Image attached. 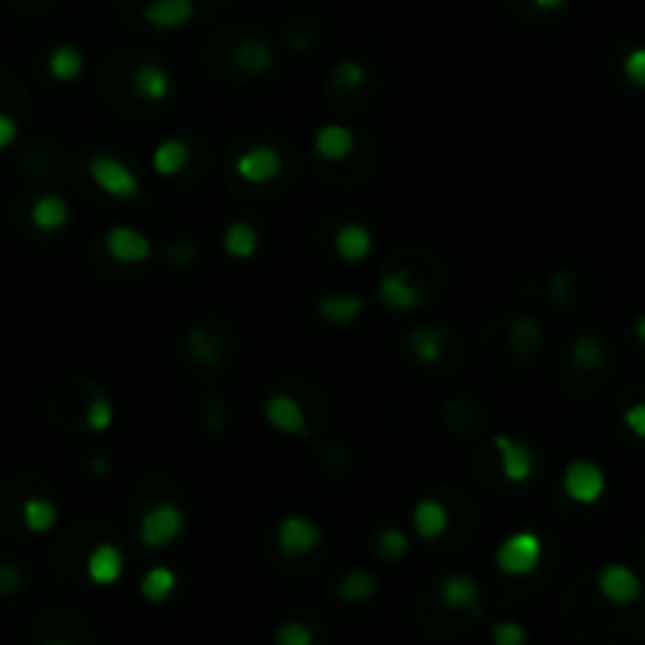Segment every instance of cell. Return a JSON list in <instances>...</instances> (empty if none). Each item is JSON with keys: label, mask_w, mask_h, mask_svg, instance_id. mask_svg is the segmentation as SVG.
<instances>
[{"label": "cell", "mask_w": 645, "mask_h": 645, "mask_svg": "<svg viewBox=\"0 0 645 645\" xmlns=\"http://www.w3.org/2000/svg\"><path fill=\"white\" fill-rule=\"evenodd\" d=\"M186 526V516L177 504H158L152 507L145 516H142V523H139V539L142 545L148 548H167L170 542H177L180 539V532Z\"/></svg>", "instance_id": "obj_1"}, {"label": "cell", "mask_w": 645, "mask_h": 645, "mask_svg": "<svg viewBox=\"0 0 645 645\" xmlns=\"http://www.w3.org/2000/svg\"><path fill=\"white\" fill-rule=\"evenodd\" d=\"M498 570L507 576H526L542 561V539L535 532H513L498 548Z\"/></svg>", "instance_id": "obj_2"}, {"label": "cell", "mask_w": 645, "mask_h": 645, "mask_svg": "<svg viewBox=\"0 0 645 645\" xmlns=\"http://www.w3.org/2000/svg\"><path fill=\"white\" fill-rule=\"evenodd\" d=\"M89 170H92V180L107 192V196H114V199H136L139 196V177L120 158L95 155Z\"/></svg>", "instance_id": "obj_3"}, {"label": "cell", "mask_w": 645, "mask_h": 645, "mask_svg": "<svg viewBox=\"0 0 645 645\" xmlns=\"http://www.w3.org/2000/svg\"><path fill=\"white\" fill-rule=\"evenodd\" d=\"M605 488H608L605 472H601V466L592 460H573L564 469V491L576 504H598Z\"/></svg>", "instance_id": "obj_4"}, {"label": "cell", "mask_w": 645, "mask_h": 645, "mask_svg": "<svg viewBox=\"0 0 645 645\" xmlns=\"http://www.w3.org/2000/svg\"><path fill=\"white\" fill-rule=\"evenodd\" d=\"M265 419L271 428L284 435H293V438H303L309 441L312 438V428H309V419L303 413V406H299L290 394H274L265 400Z\"/></svg>", "instance_id": "obj_5"}, {"label": "cell", "mask_w": 645, "mask_h": 645, "mask_svg": "<svg viewBox=\"0 0 645 645\" xmlns=\"http://www.w3.org/2000/svg\"><path fill=\"white\" fill-rule=\"evenodd\" d=\"M598 592L605 595L611 605H633L642 595V579L627 564H608L598 570Z\"/></svg>", "instance_id": "obj_6"}, {"label": "cell", "mask_w": 645, "mask_h": 645, "mask_svg": "<svg viewBox=\"0 0 645 645\" xmlns=\"http://www.w3.org/2000/svg\"><path fill=\"white\" fill-rule=\"evenodd\" d=\"M318 542H321V529H318V523L309 520V516L290 513L277 523V545L293 557H303V554L315 551Z\"/></svg>", "instance_id": "obj_7"}, {"label": "cell", "mask_w": 645, "mask_h": 645, "mask_svg": "<svg viewBox=\"0 0 645 645\" xmlns=\"http://www.w3.org/2000/svg\"><path fill=\"white\" fill-rule=\"evenodd\" d=\"M494 450L501 454V469H504V479H507V482L523 485V482L532 479L535 457H532L529 444L516 441V438H510V435H498V438H494Z\"/></svg>", "instance_id": "obj_8"}, {"label": "cell", "mask_w": 645, "mask_h": 645, "mask_svg": "<svg viewBox=\"0 0 645 645\" xmlns=\"http://www.w3.org/2000/svg\"><path fill=\"white\" fill-rule=\"evenodd\" d=\"M441 601L450 611H466L472 617H482V595L479 583L469 573H450L441 579Z\"/></svg>", "instance_id": "obj_9"}, {"label": "cell", "mask_w": 645, "mask_h": 645, "mask_svg": "<svg viewBox=\"0 0 645 645\" xmlns=\"http://www.w3.org/2000/svg\"><path fill=\"white\" fill-rule=\"evenodd\" d=\"M233 167L246 183L262 186V183L277 177V170H281V155H277L271 145H252L240 158H236Z\"/></svg>", "instance_id": "obj_10"}, {"label": "cell", "mask_w": 645, "mask_h": 645, "mask_svg": "<svg viewBox=\"0 0 645 645\" xmlns=\"http://www.w3.org/2000/svg\"><path fill=\"white\" fill-rule=\"evenodd\" d=\"M104 246L123 265H139V262H148V258H152V243H148L145 236L133 227H111L104 236Z\"/></svg>", "instance_id": "obj_11"}, {"label": "cell", "mask_w": 645, "mask_h": 645, "mask_svg": "<svg viewBox=\"0 0 645 645\" xmlns=\"http://www.w3.org/2000/svg\"><path fill=\"white\" fill-rule=\"evenodd\" d=\"M378 296H381V303L394 312H410L422 303V290L410 281L406 271H387L378 284Z\"/></svg>", "instance_id": "obj_12"}, {"label": "cell", "mask_w": 645, "mask_h": 645, "mask_svg": "<svg viewBox=\"0 0 645 645\" xmlns=\"http://www.w3.org/2000/svg\"><path fill=\"white\" fill-rule=\"evenodd\" d=\"M145 23L155 29H183L196 19V0H152L145 7Z\"/></svg>", "instance_id": "obj_13"}, {"label": "cell", "mask_w": 645, "mask_h": 645, "mask_svg": "<svg viewBox=\"0 0 645 645\" xmlns=\"http://www.w3.org/2000/svg\"><path fill=\"white\" fill-rule=\"evenodd\" d=\"M133 89L145 98V101H164L174 92V79L164 70V63H139L136 73H133Z\"/></svg>", "instance_id": "obj_14"}, {"label": "cell", "mask_w": 645, "mask_h": 645, "mask_svg": "<svg viewBox=\"0 0 645 645\" xmlns=\"http://www.w3.org/2000/svg\"><path fill=\"white\" fill-rule=\"evenodd\" d=\"M123 567H126V557L117 545H98L92 554H89V564H85V570H89V579L95 586H111L117 583V579L123 576Z\"/></svg>", "instance_id": "obj_15"}, {"label": "cell", "mask_w": 645, "mask_h": 645, "mask_svg": "<svg viewBox=\"0 0 645 645\" xmlns=\"http://www.w3.org/2000/svg\"><path fill=\"white\" fill-rule=\"evenodd\" d=\"M334 249L343 262H365L372 255V233L365 224H343L334 236Z\"/></svg>", "instance_id": "obj_16"}, {"label": "cell", "mask_w": 645, "mask_h": 645, "mask_svg": "<svg viewBox=\"0 0 645 645\" xmlns=\"http://www.w3.org/2000/svg\"><path fill=\"white\" fill-rule=\"evenodd\" d=\"M406 350L413 353L416 362L435 365L444 356V334L432 325H416V328L406 331Z\"/></svg>", "instance_id": "obj_17"}, {"label": "cell", "mask_w": 645, "mask_h": 645, "mask_svg": "<svg viewBox=\"0 0 645 645\" xmlns=\"http://www.w3.org/2000/svg\"><path fill=\"white\" fill-rule=\"evenodd\" d=\"M413 529L425 542H435L447 532V507L438 498H422L413 507Z\"/></svg>", "instance_id": "obj_18"}, {"label": "cell", "mask_w": 645, "mask_h": 645, "mask_svg": "<svg viewBox=\"0 0 645 645\" xmlns=\"http://www.w3.org/2000/svg\"><path fill=\"white\" fill-rule=\"evenodd\" d=\"M362 309H365V303H362V296H356V293H331V296H325L318 303L321 318H325L328 325H334V328L353 325V321L362 315Z\"/></svg>", "instance_id": "obj_19"}, {"label": "cell", "mask_w": 645, "mask_h": 645, "mask_svg": "<svg viewBox=\"0 0 645 645\" xmlns=\"http://www.w3.org/2000/svg\"><path fill=\"white\" fill-rule=\"evenodd\" d=\"M233 63L246 76H265L274 67V51H271L268 41L249 38V41H240V48L233 51Z\"/></svg>", "instance_id": "obj_20"}, {"label": "cell", "mask_w": 645, "mask_h": 645, "mask_svg": "<svg viewBox=\"0 0 645 645\" xmlns=\"http://www.w3.org/2000/svg\"><path fill=\"white\" fill-rule=\"evenodd\" d=\"M353 142H356L353 129L340 126V123H328L315 133V152L328 161H340L353 152Z\"/></svg>", "instance_id": "obj_21"}, {"label": "cell", "mask_w": 645, "mask_h": 645, "mask_svg": "<svg viewBox=\"0 0 645 645\" xmlns=\"http://www.w3.org/2000/svg\"><path fill=\"white\" fill-rule=\"evenodd\" d=\"M29 218H32V224H35L38 230L51 233V230L67 227L70 208H67V202H63L60 196H38V199L32 202V208H29Z\"/></svg>", "instance_id": "obj_22"}, {"label": "cell", "mask_w": 645, "mask_h": 645, "mask_svg": "<svg viewBox=\"0 0 645 645\" xmlns=\"http://www.w3.org/2000/svg\"><path fill=\"white\" fill-rule=\"evenodd\" d=\"M539 347H542V325L532 315H520L510 325V350L520 359H529L539 353Z\"/></svg>", "instance_id": "obj_23"}, {"label": "cell", "mask_w": 645, "mask_h": 645, "mask_svg": "<svg viewBox=\"0 0 645 645\" xmlns=\"http://www.w3.org/2000/svg\"><path fill=\"white\" fill-rule=\"evenodd\" d=\"M337 595H340V601H347V605H362V601H372L378 595V579L369 570L356 567L340 579Z\"/></svg>", "instance_id": "obj_24"}, {"label": "cell", "mask_w": 645, "mask_h": 645, "mask_svg": "<svg viewBox=\"0 0 645 645\" xmlns=\"http://www.w3.org/2000/svg\"><path fill=\"white\" fill-rule=\"evenodd\" d=\"M177 583H180L177 570L152 567V570L142 576V598L148 601V605H161V601H167L170 595L177 592Z\"/></svg>", "instance_id": "obj_25"}, {"label": "cell", "mask_w": 645, "mask_h": 645, "mask_svg": "<svg viewBox=\"0 0 645 645\" xmlns=\"http://www.w3.org/2000/svg\"><path fill=\"white\" fill-rule=\"evenodd\" d=\"M82 70H85V60L76 45H57L48 57V73L57 82H73L82 76Z\"/></svg>", "instance_id": "obj_26"}, {"label": "cell", "mask_w": 645, "mask_h": 645, "mask_svg": "<svg viewBox=\"0 0 645 645\" xmlns=\"http://www.w3.org/2000/svg\"><path fill=\"white\" fill-rule=\"evenodd\" d=\"M258 230L249 224V221H233L230 227H227V233H224V249H227V255L230 258H252L255 252H258Z\"/></svg>", "instance_id": "obj_27"}, {"label": "cell", "mask_w": 645, "mask_h": 645, "mask_svg": "<svg viewBox=\"0 0 645 645\" xmlns=\"http://www.w3.org/2000/svg\"><path fill=\"white\" fill-rule=\"evenodd\" d=\"M152 164L161 177H174L180 174V170L189 164V145L183 139H164L158 148H155V155H152Z\"/></svg>", "instance_id": "obj_28"}, {"label": "cell", "mask_w": 645, "mask_h": 645, "mask_svg": "<svg viewBox=\"0 0 645 645\" xmlns=\"http://www.w3.org/2000/svg\"><path fill=\"white\" fill-rule=\"evenodd\" d=\"M570 362L579 372H592L605 362V347H601V340L592 334H576L570 340Z\"/></svg>", "instance_id": "obj_29"}, {"label": "cell", "mask_w": 645, "mask_h": 645, "mask_svg": "<svg viewBox=\"0 0 645 645\" xmlns=\"http://www.w3.org/2000/svg\"><path fill=\"white\" fill-rule=\"evenodd\" d=\"M57 523V507L51 498H26L23 501V526L26 532H48Z\"/></svg>", "instance_id": "obj_30"}, {"label": "cell", "mask_w": 645, "mask_h": 645, "mask_svg": "<svg viewBox=\"0 0 645 645\" xmlns=\"http://www.w3.org/2000/svg\"><path fill=\"white\" fill-rule=\"evenodd\" d=\"M186 350H189V356L196 359V362H202V365H211L214 359L221 356V343H218V337H214L205 325H192L189 331H186Z\"/></svg>", "instance_id": "obj_31"}, {"label": "cell", "mask_w": 645, "mask_h": 645, "mask_svg": "<svg viewBox=\"0 0 645 645\" xmlns=\"http://www.w3.org/2000/svg\"><path fill=\"white\" fill-rule=\"evenodd\" d=\"M375 551L384 557V561H400V557L410 551V535H406L403 529H397V526H387L378 535Z\"/></svg>", "instance_id": "obj_32"}, {"label": "cell", "mask_w": 645, "mask_h": 645, "mask_svg": "<svg viewBox=\"0 0 645 645\" xmlns=\"http://www.w3.org/2000/svg\"><path fill=\"white\" fill-rule=\"evenodd\" d=\"M365 76H369L365 63H359V60H340L337 67L331 70L328 82L334 85V89H359V85L365 82Z\"/></svg>", "instance_id": "obj_33"}, {"label": "cell", "mask_w": 645, "mask_h": 645, "mask_svg": "<svg viewBox=\"0 0 645 645\" xmlns=\"http://www.w3.org/2000/svg\"><path fill=\"white\" fill-rule=\"evenodd\" d=\"M114 425V403L107 397H95L85 406V428H92V432H107V428Z\"/></svg>", "instance_id": "obj_34"}, {"label": "cell", "mask_w": 645, "mask_h": 645, "mask_svg": "<svg viewBox=\"0 0 645 645\" xmlns=\"http://www.w3.org/2000/svg\"><path fill=\"white\" fill-rule=\"evenodd\" d=\"M281 645H312V630L299 620H284L274 636Z\"/></svg>", "instance_id": "obj_35"}, {"label": "cell", "mask_w": 645, "mask_h": 645, "mask_svg": "<svg viewBox=\"0 0 645 645\" xmlns=\"http://www.w3.org/2000/svg\"><path fill=\"white\" fill-rule=\"evenodd\" d=\"M491 639L498 645H523L529 639V633L523 630V623L501 620V623H494V627H491Z\"/></svg>", "instance_id": "obj_36"}, {"label": "cell", "mask_w": 645, "mask_h": 645, "mask_svg": "<svg viewBox=\"0 0 645 645\" xmlns=\"http://www.w3.org/2000/svg\"><path fill=\"white\" fill-rule=\"evenodd\" d=\"M623 73H627V79L633 85L645 89V48H633L627 57H623Z\"/></svg>", "instance_id": "obj_37"}, {"label": "cell", "mask_w": 645, "mask_h": 645, "mask_svg": "<svg viewBox=\"0 0 645 645\" xmlns=\"http://www.w3.org/2000/svg\"><path fill=\"white\" fill-rule=\"evenodd\" d=\"M23 583V567L13 561H0V598H10Z\"/></svg>", "instance_id": "obj_38"}, {"label": "cell", "mask_w": 645, "mask_h": 645, "mask_svg": "<svg viewBox=\"0 0 645 645\" xmlns=\"http://www.w3.org/2000/svg\"><path fill=\"white\" fill-rule=\"evenodd\" d=\"M623 422H627V428L636 438H645V403L630 406V410L623 413Z\"/></svg>", "instance_id": "obj_39"}, {"label": "cell", "mask_w": 645, "mask_h": 645, "mask_svg": "<svg viewBox=\"0 0 645 645\" xmlns=\"http://www.w3.org/2000/svg\"><path fill=\"white\" fill-rule=\"evenodd\" d=\"M16 139V120L0 111V148H7Z\"/></svg>", "instance_id": "obj_40"}, {"label": "cell", "mask_w": 645, "mask_h": 645, "mask_svg": "<svg viewBox=\"0 0 645 645\" xmlns=\"http://www.w3.org/2000/svg\"><path fill=\"white\" fill-rule=\"evenodd\" d=\"M107 469H111V463H107L104 457H92L89 460V472H92V476L101 479V476H107Z\"/></svg>", "instance_id": "obj_41"}, {"label": "cell", "mask_w": 645, "mask_h": 645, "mask_svg": "<svg viewBox=\"0 0 645 645\" xmlns=\"http://www.w3.org/2000/svg\"><path fill=\"white\" fill-rule=\"evenodd\" d=\"M532 4L539 7V10H561L567 0H532Z\"/></svg>", "instance_id": "obj_42"}, {"label": "cell", "mask_w": 645, "mask_h": 645, "mask_svg": "<svg viewBox=\"0 0 645 645\" xmlns=\"http://www.w3.org/2000/svg\"><path fill=\"white\" fill-rule=\"evenodd\" d=\"M636 337H639V340L645 343V315H642V318L636 321Z\"/></svg>", "instance_id": "obj_43"}]
</instances>
